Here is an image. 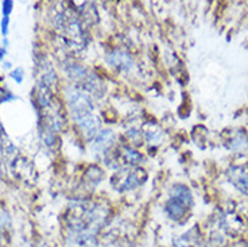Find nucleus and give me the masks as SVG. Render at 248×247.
<instances>
[{"label":"nucleus","mask_w":248,"mask_h":247,"mask_svg":"<svg viewBox=\"0 0 248 247\" xmlns=\"http://www.w3.org/2000/svg\"><path fill=\"white\" fill-rule=\"evenodd\" d=\"M66 99H68L70 114L75 119L80 130L88 136L94 138L97 135V130L100 127L99 117L93 112V104L91 98L87 93L82 92L77 88H69L66 91Z\"/></svg>","instance_id":"1"},{"label":"nucleus","mask_w":248,"mask_h":247,"mask_svg":"<svg viewBox=\"0 0 248 247\" xmlns=\"http://www.w3.org/2000/svg\"><path fill=\"white\" fill-rule=\"evenodd\" d=\"M192 205V193L184 185L174 186L170 193V198L166 203V212L170 219L175 222L182 220Z\"/></svg>","instance_id":"2"},{"label":"nucleus","mask_w":248,"mask_h":247,"mask_svg":"<svg viewBox=\"0 0 248 247\" xmlns=\"http://www.w3.org/2000/svg\"><path fill=\"white\" fill-rule=\"evenodd\" d=\"M146 179L147 174L142 167H124L112 176V185L118 191H131L142 185Z\"/></svg>","instance_id":"3"},{"label":"nucleus","mask_w":248,"mask_h":247,"mask_svg":"<svg viewBox=\"0 0 248 247\" xmlns=\"http://www.w3.org/2000/svg\"><path fill=\"white\" fill-rule=\"evenodd\" d=\"M107 61L111 65L112 68H116L119 70H125L128 72L131 69L134 68V61L131 56L127 53V51H123V50H115L109 53L107 56Z\"/></svg>","instance_id":"4"},{"label":"nucleus","mask_w":248,"mask_h":247,"mask_svg":"<svg viewBox=\"0 0 248 247\" xmlns=\"http://www.w3.org/2000/svg\"><path fill=\"white\" fill-rule=\"evenodd\" d=\"M115 142V132L111 130H101L94 136L93 148L99 153H106Z\"/></svg>","instance_id":"5"},{"label":"nucleus","mask_w":248,"mask_h":247,"mask_svg":"<svg viewBox=\"0 0 248 247\" xmlns=\"http://www.w3.org/2000/svg\"><path fill=\"white\" fill-rule=\"evenodd\" d=\"M144 136L147 138L149 142H156V141L161 139V130H159V127H156L155 124H151L147 129H144Z\"/></svg>","instance_id":"6"},{"label":"nucleus","mask_w":248,"mask_h":247,"mask_svg":"<svg viewBox=\"0 0 248 247\" xmlns=\"http://www.w3.org/2000/svg\"><path fill=\"white\" fill-rule=\"evenodd\" d=\"M140 158H142L140 154L135 150H132V148H125L123 151V160L130 165H137L138 162L140 161Z\"/></svg>","instance_id":"7"},{"label":"nucleus","mask_w":248,"mask_h":247,"mask_svg":"<svg viewBox=\"0 0 248 247\" xmlns=\"http://www.w3.org/2000/svg\"><path fill=\"white\" fill-rule=\"evenodd\" d=\"M194 246V236L193 232H186L181 235L180 238L175 242V247H193Z\"/></svg>","instance_id":"8"},{"label":"nucleus","mask_w":248,"mask_h":247,"mask_svg":"<svg viewBox=\"0 0 248 247\" xmlns=\"http://www.w3.org/2000/svg\"><path fill=\"white\" fill-rule=\"evenodd\" d=\"M14 3L11 0H6L3 1V16H10V14L13 11Z\"/></svg>","instance_id":"9"},{"label":"nucleus","mask_w":248,"mask_h":247,"mask_svg":"<svg viewBox=\"0 0 248 247\" xmlns=\"http://www.w3.org/2000/svg\"><path fill=\"white\" fill-rule=\"evenodd\" d=\"M23 76H25V73H23V70H22V69H15V70L11 72V77H13L14 80L16 81L18 84L22 82V80H23Z\"/></svg>","instance_id":"10"},{"label":"nucleus","mask_w":248,"mask_h":247,"mask_svg":"<svg viewBox=\"0 0 248 247\" xmlns=\"http://www.w3.org/2000/svg\"><path fill=\"white\" fill-rule=\"evenodd\" d=\"M8 22H10V16H3V19H1V34L4 37L8 34Z\"/></svg>","instance_id":"11"},{"label":"nucleus","mask_w":248,"mask_h":247,"mask_svg":"<svg viewBox=\"0 0 248 247\" xmlns=\"http://www.w3.org/2000/svg\"><path fill=\"white\" fill-rule=\"evenodd\" d=\"M6 54H7L6 49H4V48H0V61L6 57Z\"/></svg>","instance_id":"12"}]
</instances>
